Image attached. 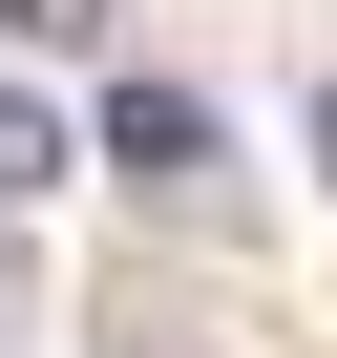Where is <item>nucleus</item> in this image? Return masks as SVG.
I'll list each match as a JSON object with an SVG mask.
<instances>
[{"label": "nucleus", "instance_id": "4", "mask_svg": "<svg viewBox=\"0 0 337 358\" xmlns=\"http://www.w3.org/2000/svg\"><path fill=\"white\" fill-rule=\"evenodd\" d=\"M106 358H232V337H190V316H127V337H106Z\"/></svg>", "mask_w": 337, "mask_h": 358}, {"label": "nucleus", "instance_id": "2", "mask_svg": "<svg viewBox=\"0 0 337 358\" xmlns=\"http://www.w3.org/2000/svg\"><path fill=\"white\" fill-rule=\"evenodd\" d=\"M64 169H85V127H64L43 85H0V190H64Z\"/></svg>", "mask_w": 337, "mask_h": 358}, {"label": "nucleus", "instance_id": "1", "mask_svg": "<svg viewBox=\"0 0 337 358\" xmlns=\"http://www.w3.org/2000/svg\"><path fill=\"white\" fill-rule=\"evenodd\" d=\"M106 169H127V190H211V169H232V127H211L190 85H106Z\"/></svg>", "mask_w": 337, "mask_h": 358}, {"label": "nucleus", "instance_id": "3", "mask_svg": "<svg viewBox=\"0 0 337 358\" xmlns=\"http://www.w3.org/2000/svg\"><path fill=\"white\" fill-rule=\"evenodd\" d=\"M0 43H106V0H0Z\"/></svg>", "mask_w": 337, "mask_h": 358}, {"label": "nucleus", "instance_id": "5", "mask_svg": "<svg viewBox=\"0 0 337 358\" xmlns=\"http://www.w3.org/2000/svg\"><path fill=\"white\" fill-rule=\"evenodd\" d=\"M316 169H337V64H316Z\"/></svg>", "mask_w": 337, "mask_h": 358}]
</instances>
